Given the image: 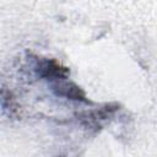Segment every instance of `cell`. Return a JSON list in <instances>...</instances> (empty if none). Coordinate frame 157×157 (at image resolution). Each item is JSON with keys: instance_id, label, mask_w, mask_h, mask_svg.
Returning a JSON list of instances; mask_svg holds the SVG:
<instances>
[{"instance_id": "1", "label": "cell", "mask_w": 157, "mask_h": 157, "mask_svg": "<svg viewBox=\"0 0 157 157\" xmlns=\"http://www.w3.org/2000/svg\"><path fill=\"white\" fill-rule=\"evenodd\" d=\"M38 69L40 71V75L47 78H56V77L64 78L69 74L67 67L61 66L55 60H42Z\"/></svg>"}, {"instance_id": "2", "label": "cell", "mask_w": 157, "mask_h": 157, "mask_svg": "<svg viewBox=\"0 0 157 157\" xmlns=\"http://www.w3.org/2000/svg\"><path fill=\"white\" fill-rule=\"evenodd\" d=\"M59 94L61 96H66L71 99H80V101H86L85 99V94L83 92L80 90V87H77L74 83H64V85H59Z\"/></svg>"}]
</instances>
